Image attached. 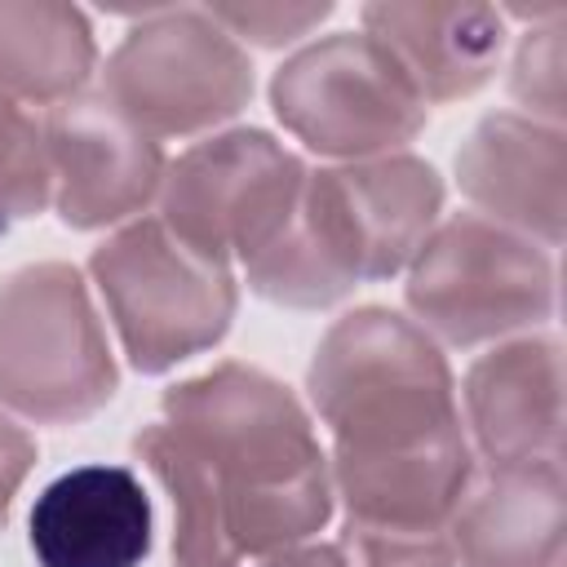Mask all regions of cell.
Segmentation results:
<instances>
[{"mask_svg":"<svg viewBox=\"0 0 567 567\" xmlns=\"http://www.w3.org/2000/svg\"><path fill=\"white\" fill-rule=\"evenodd\" d=\"M332 434V492L350 527L434 536L474 483L443 350L412 319L363 306L341 315L306 372Z\"/></svg>","mask_w":567,"mask_h":567,"instance_id":"obj_1","label":"cell"},{"mask_svg":"<svg viewBox=\"0 0 567 567\" xmlns=\"http://www.w3.org/2000/svg\"><path fill=\"white\" fill-rule=\"evenodd\" d=\"M164 425L213 487L235 558L306 545L337 505L301 399L261 368L217 363L164 390Z\"/></svg>","mask_w":567,"mask_h":567,"instance_id":"obj_2","label":"cell"},{"mask_svg":"<svg viewBox=\"0 0 567 567\" xmlns=\"http://www.w3.org/2000/svg\"><path fill=\"white\" fill-rule=\"evenodd\" d=\"M443 213V182L416 155H377L306 173L297 213L244 261L248 288L275 306L319 310L363 279L399 275Z\"/></svg>","mask_w":567,"mask_h":567,"instance_id":"obj_3","label":"cell"},{"mask_svg":"<svg viewBox=\"0 0 567 567\" xmlns=\"http://www.w3.org/2000/svg\"><path fill=\"white\" fill-rule=\"evenodd\" d=\"M89 275L128 363L146 377L217 346L235 319V275L177 239L159 217L128 221L93 248Z\"/></svg>","mask_w":567,"mask_h":567,"instance_id":"obj_4","label":"cell"},{"mask_svg":"<svg viewBox=\"0 0 567 567\" xmlns=\"http://www.w3.org/2000/svg\"><path fill=\"white\" fill-rule=\"evenodd\" d=\"M120 385L89 288L66 261H35L0 284V403L27 421L93 416Z\"/></svg>","mask_w":567,"mask_h":567,"instance_id":"obj_5","label":"cell"},{"mask_svg":"<svg viewBox=\"0 0 567 567\" xmlns=\"http://www.w3.org/2000/svg\"><path fill=\"white\" fill-rule=\"evenodd\" d=\"M403 297L421 332L447 346H478L554 315V261L527 235L456 213L408 261Z\"/></svg>","mask_w":567,"mask_h":567,"instance_id":"obj_6","label":"cell"},{"mask_svg":"<svg viewBox=\"0 0 567 567\" xmlns=\"http://www.w3.org/2000/svg\"><path fill=\"white\" fill-rule=\"evenodd\" d=\"M102 97L146 137H190L252 97L244 44L208 9H151L106 58Z\"/></svg>","mask_w":567,"mask_h":567,"instance_id":"obj_7","label":"cell"},{"mask_svg":"<svg viewBox=\"0 0 567 567\" xmlns=\"http://www.w3.org/2000/svg\"><path fill=\"white\" fill-rule=\"evenodd\" d=\"M279 124L319 155L377 159L425 128V102L368 31H337L297 49L270 80Z\"/></svg>","mask_w":567,"mask_h":567,"instance_id":"obj_8","label":"cell"},{"mask_svg":"<svg viewBox=\"0 0 567 567\" xmlns=\"http://www.w3.org/2000/svg\"><path fill=\"white\" fill-rule=\"evenodd\" d=\"M306 164L261 128L195 142L164 168L159 221L217 261H252L297 213Z\"/></svg>","mask_w":567,"mask_h":567,"instance_id":"obj_9","label":"cell"},{"mask_svg":"<svg viewBox=\"0 0 567 567\" xmlns=\"http://www.w3.org/2000/svg\"><path fill=\"white\" fill-rule=\"evenodd\" d=\"M58 217L97 230L142 213L164 186V151L137 133L106 97H71L40 124Z\"/></svg>","mask_w":567,"mask_h":567,"instance_id":"obj_10","label":"cell"},{"mask_svg":"<svg viewBox=\"0 0 567 567\" xmlns=\"http://www.w3.org/2000/svg\"><path fill=\"white\" fill-rule=\"evenodd\" d=\"M563 128L518 111L483 115L456 151V182L478 217L540 248L563 244Z\"/></svg>","mask_w":567,"mask_h":567,"instance_id":"obj_11","label":"cell"},{"mask_svg":"<svg viewBox=\"0 0 567 567\" xmlns=\"http://www.w3.org/2000/svg\"><path fill=\"white\" fill-rule=\"evenodd\" d=\"M456 567H558L567 532L563 456L492 465L447 518Z\"/></svg>","mask_w":567,"mask_h":567,"instance_id":"obj_12","label":"cell"},{"mask_svg":"<svg viewBox=\"0 0 567 567\" xmlns=\"http://www.w3.org/2000/svg\"><path fill=\"white\" fill-rule=\"evenodd\" d=\"M465 425L492 465L563 456V346L554 337H518L470 363Z\"/></svg>","mask_w":567,"mask_h":567,"instance_id":"obj_13","label":"cell"},{"mask_svg":"<svg viewBox=\"0 0 567 567\" xmlns=\"http://www.w3.org/2000/svg\"><path fill=\"white\" fill-rule=\"evenodd\" d=\"M40 567H142L151 554V496L124 465H80L31 505Z\"/></svg>","mask_w":567,"mask_h":567,"instance_id":"obj_14","label":"cell"},{"mask_svg":"<svg viewBox=\"0 0 567 567\" xmlns=\"http://www.w3.org/2000/svg\"><path fill=\"white\" fill-rule=\"evenodd\" d=\"M359 18L425 106L478 93L505 49V18L487 4H363Z\"/></svg>","mask_w":567,"mask_h":567,"instance_id":"obj_15","label":"cell"},{"mask_svg":"<svg viewBox=\"0 0 567 567\" xmlns=\"http://www.w3.org/2000/svg\"><path fill=\"white\" fill-rule=\"evenodd\" d=\"M93 62V27L75 4L0 0V93L62 106L80 97Z\"/></svg>","mask_w":567,"mask_h":567,"instance_id":"obj_16","label":"cell"},{"mask_svg":"<svg viewBox=\"0 0 567 567\" xmlns=\"http://www.w3.org/2000/svg\"><path fill=\"white\" fill-rule=\"evenodd\" d=\"M133 452L142 456V465L159 478V487L173 501V554L177 567H239L213 487L199 474L195 456L177 443V434L164 421H151L133 434Z\"/></svg>","mask_w":567,"mask_h":567,"instance_id":"obj_17","label":"cell"},{"mask_svg":"<svg viewBox=\"0 0 567 567\" xmlns=\"http://www.w3.org/2000/svg\"><path fill=\"white\" fill-rule=\"evenodd\" d=\"M53 199V173L40 124L0 93V230L35 217Z\"/></svg>","mask_w":567,"mask_h":567,"instance_id":"obj_18","label":"cell"},{"mask_svg":"<svg viewBox=\"0 0 567 567\" xmlns=\"http://www.w3.org/2000/svg\"><path fill=\"white\" fill-rule=\"evenodd\" d=\"M567 53H563V13L532 22V31L518 40L514 66H509V93L527 106L532 120L540 124H558L563 128V111H567Z\"/></svg>","mask_w":567,"mask_h":567,"instance_id":"obj_19","label":"cell"},{"mask_svg":"<svg viewBox=\"0 0 567 567\" xmlns=\"http://www.w3.org/2000/svg\"><path fill=\"white\" fill-rule=\"evenodd\" d=\"M213 22L226 27L235 40L261 44V49H279L292 44L301 35H310L332 4H292V0H239V4H208Z\"/></svg>","mask_w":567,"mask_h":567,"instance_id":"obj_20","label":"cell"},{"mask_svg":"<svg viewBox=\"0 0 567 567\" xmlns=\"http://www.w3.org/2000/svg\"><path fill=\"white\" fill-rule=\"evenodd\" d=\"M337 549L346 567H456L452 549L439 536H394V532L346 527Z\"/></svg>","mask_w":567,"mask_h":567,"instance_id":"obj_21","label":"cell"},{"mask_svg":"<svg viewBox=\"0 0 567 567\" xmlns=\"http://www.w3.org/2000/svg\"><path fill=\"white\" fill-rule=\"evenodd\" d=\"M31 465H35V439H31L18 421L0 416V527L9 523L13 496H18V487L27 483Z\"/></svg>","mask_w":567,"mask_h":567,"instance_id":"obj_22","label":"cell"},{"mask_svg":"<svg viewBox=\"0 0 567 567\" xmlns=\"http://www.w3.org/2000/svg\"><path fill=\"white\" fill-rule=\"evenodd\" d=\"M261 567H346V558L337 545H297V549L270 554Z\"/></svg>","mask_w":567,"mask_h":567,"instance_id":"obj_23","label":"cell"}]
</instances>
